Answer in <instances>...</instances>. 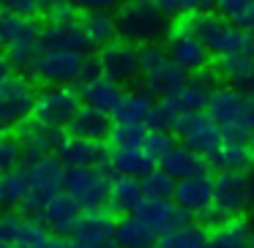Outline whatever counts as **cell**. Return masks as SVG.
I'll return each instance as SVG.
<instances>
[{
  "label": "cell",
  "instance_id": "cell-1",
  "mask_svg": "<svg viewBox=\"0 0 254 248\" xmlns=\"http://www.w3.org/2000/svg\"><path fill=\"white\" fill-rule=\"evenodd\" d=\"M118 19V39L134 47L145 44H164L172 30V19L164 14L159 0H126L115 8Z\"/></svg>",
  "mask_w": 254,
  "mask_h": 248
},
{
  "label": "cell",
  "instance_id": "cell-2",
  "mask_svg": "<svg viewBox=\"0 0 254 248\" xmlns=\"http://www.w3.org/2000/svg\"><path fill=\"white\" fill-rule=\"evenodd\" d=\"M181 19L213 55H254V30L241 28L221 14H189Z\"/></svg>",
  "mask_w": 254,
  "mask_h": 248
},
{
  "label": "cell",
  "instance_id": "cell-3",
  "mask_svg": "<svg viewBox=\"0 0 254 248\" xmlns=\"http://www.w3.org/2000/svg\"><path fill=\"white\" fill-rule=\"evenodd\" d=\"M41 28L44 25L36 17H22L14 11H3L0 8V50L8 55L19 74H30L36 55L41 47Z\"/></svg>",
  "mask_w": 254,
  "mask_h": 248
},
{
  "label": "cell",
  "instance_id": "cell-4",
  "mask_svg": "<svg viewBox=\"0 0 254 248\" xmlns=\"http://www.w3.org/2000/svg\"><path fill=\"white\" fill-rule=\"evenodd\" d=\"M254 210V172L235 169V172H216V191L213 207L208 218L210 224L232 215H249Z\"/></svg>",
  "mask_w": 254,
  "mask_h": 248
},
{
  "label": "cell",
  "instance_id": "cell-5",
  "mask_svg": "<svg viewBox=\"0 0 254 248\" xmlns=\"http://www.w3.org/2000/svg\"><path fill=\"white\" fill-rule=\"evenodd\" d=\"M90 71H96V60L85 57V52L41 50L30 66L28 77H33L41 85H77Z\"/></svg>",
  "mask_w": 254,
  "mask_h": 248
},
{
  "label": "cell",
  "instance_id": "cell-6",
  "mask_svg": "<svg viewBox=\"0 0 254 248\" xmlns=\"http://www.w3.org/2000/svg\"><path fill=\"white\" fill-rule=\"evenodd\" d=\"M36 90L33 77L28 74H14L3 88H0V131H19L30 120L36 106Z\"/></svg>",
  "mask_w": 254,
  "mask_h": 248
},
{
  "label": "cell",
  "instance_id": "cell-7",
  "mask_svg": "<svg viewBox=\"0 0 254 248\" xmlns=\"http://www.w3.org/2000/svg\"><path fill=\"white\" fill-rule=\"evenodd\" d=\"M82 106L79 90L74 85H47L36 96V106L30 120L41 126H55V128H68L71 117Z\"/></svg>",
  "mask_w": 254,
  "mask_h": 248
},
{
  "label": "cell",
  "instance_id": "cell-8",
  "mask_svg": "<svg viewBox=\"0 0 254 248\" xmlns=\"http://www.w3.org/2000/svg\"><path fill=\"white\" fill-rule=\"evenodd\" d=\"M110 186H112V177H110V169H104V166H68L63 188L85 210H96L110 204Z\"/></svg>",
  "mask_w": 254,
  "mask_h": 248
},
{
  "label": "cell",
  "instance_id": "cell-9",
  "mask_svg": "<svg viewBox=\"0 0 254 248\" xmlns=\"http://www.w3.org/2000/svg\"><path fill=\"white\" fill-rule=\"evenodd\" d=\"M167 55L175 66H181L183 71H199V68H208V63H213V52L186 28L183 19H175L172 22V30L164 41Z\"/></svg>",
  "mask_w": 254,
  "mask_h": 248
},
{
  "label": "cell",
  "instance_id": "cell-10",
  "mask_svg": "<svg viewBox=\"0 0 254 248\" xmlns=\"http://www.w3.org/2000/svg\"><path fill=\"white\" fill-rule=\"evenodd\" d=\"M96 68H99L104 77L115 79L121 85L137 82L139 79V47L128 44L123 39H115L110 44H104L101 50H96Z\"/></svg>",
  "mask_w": 254,
  "mask_h": 248
},
{
  "label": "cell",
  "instance_id": "cell-11",
  "mask_svg": "<svg viewBox=\"0 0 254 248\" xmlns=\"http://www.w3.org/2000/svg\"><path fill=\"white\" fill-rule=\"evenodd\" d=\"M213 191H216V177L210 172H199V175L181 177L175 183V199L183 210L194 215V218H208L210 207H213Z\"/></svg>",
  "mask_w": 254,
  "mask_h": 248
},
{
  "label": "cell",
  "instance_id": "cell-12",
  "mask_svg": "<svg viewBox=\"0 0 254 248\" xmlns=\"http://www.w3.org/2000/svg\"><path fill=\"white\" fill-rule=\"evenodd\" d=\"M134 215L145 221L156 235H170L172 229H181L183 224L194 218L189 210H183L175 199H153V197H145L139 202V207L134 210Z\"/></svg>",
  "mask_w": 254,
  "mask_h": 248
},
{
  "label": "cell",
  "instance_id": "cell-13",
  "mask_svg": "<svg viewBox=\"0 0 254 248\" xmlns=\"http://www.w3.org/2000/svg\"><path fill=\"white\" fill-rule=\"evenodd\" d=\"M58 155L66 166H104L110 164V145L107 139H88L77 134H66L58 148Z\"/></svg>",
  "mask_w": 254,
  "mask_h": 248
},
{
  "label": "cell",
  "instance_id": "cell-14",
  "mask_svg": "<svg viewBox=\"0 0 254 248\" xmlns=\"http://www.w3.org/2000/svg\"><path fill=\"white\" fill-rule=\"evenodd\" d=\"M77 90H79L82 104H90V106H96V109H104V112H110V115L115 112V106L121 104L123 93H126L121 82L104 77L99 68L90 71V74H85V77L77 82Z\"/></svg>",
  "mask_w": 254,
  "mask_h": 248
},
{
  "label": "cell",
  "instance_id": "cell-15",
  "mask_svg": "<svg viewBox=\"0 0 254 248\" xmlns=\"http://www.w3.org/2000/svg\"><path fill=\"white\" fill-rule=\"evenodd\" d=\"M115 226L118 215L110 207H96V210H82L71 237L93 246H115Z\"/></svg>",
  "mask_w": 254,
  "mask_h": 248
},
{
  "label": "cell",
  "instance_id": "cell-16",
  "mask_svg": "<svg viewBox=\"0 0 254 248\" xmlns=\"http://www.w3.org/2000/svg\"><path fill=\"white\" fill-rule=\"evenodd\" d=\"M41 47L44 50H74V52H88L93 50L82 30L79 17L74 19H47L41 28Z\"/></svg>",
  "mask_w": 254,
  "mask_h": 248
},
{
  "label": "cell",
  "instance_id": "cell-17",
  "mask_svg": "<svg viewBox=\"0 0 254 248\" xmlns=\"http://www.w3.org/2000/svg\"><path fill=\"white\" fill-rule=\"evenodd\" d=\"M243 106H246V96L238 88H232V85H216V88L210 90L205 115L213 123H219L221 131H224V128H230V126L243 123Z\"/></svg>",
  "mask_w": 254,
  "mask_h": 248
},
{
  "label": "cell",
  "instance_id": "cell-18",
  "mask_svg": "<svg viewBox=\"0 0 254 248\" xmlns=\"http://www.w3.org/2000/svg\"><path fill=\"white\" fill-rule=\"evenodd\" d=\"M66 128H55V126H41V123L28 120L22 128H19V142H22V164L28 161H36L47 153H58L63 137H66Z\"/></svg>",
  "mask_w": 254,
  "mask_h": 248
},
{
  "label": "cell",
  "instance_id": "cell-19",
  "mask_svg": "<svg viewBox=\"0 0 254 248\" xmlns=\"http://www.w3.org/2000/svg\"><path fill=\"white\" fill-rule=\"evenodd\" d=\"M82 204L77 202V199L71 197V194L63 188V191H55L50 197V202H47L44 207V215H41V221L47 224V229L52 232V235H61V237H71L74 226H77L79 215H82Z\"/></svg>",
  "mask_w": 254,
  "mask_h": 248
},
{
  "label": "cell",
  "instance_id": "cell-20",
  "mask_svg": "<svg viewBox=\"0 0 254 248\" xmlns=\"http://www.w3.org/2000/svg\"><path fill=\"white\" fill-rule=\"evenodd\" d=\"M213 68L227 85L254 96V55H213Z\"/></svg>",
  "mask_w": 254,
  "mask_h": 248
},
{
  "label": "cell",
  "instance_id": "cell-21",
  "mask_svg": "<svg viewBox=\"0 0 254 248\" xmlns=\"http://www.w3.org/2000/svg\"><path fill=\"white\" fill-rule=\"evenodd\" d=\"M139 79H142V88L148 90V93H153L156 99H170V96H175L183 90V85L189 82V71H183L181 66H175V63L167 57V60L159 63L156 68L145 71Z\"/></svg>",
  "mask_w": 254,
  "mask_h": 248
},
{
  "label": "cell",
  "instance_id": "cell-22",
  "mask_svg": "<svg viewBox=\"0 0 254 248\" xmlns=\"http://www.w3.org/2000/svg\"><path fill=\"white\" fill-rule=\"evenodd\" d=\"M252 237L254 232L246 215H232V218H221L210 226L205 248H252Z\"/></svg>",
  "mask_w": 254,
  "mask_h": 248
},
{
  "label": "cell",
  "instance_id": "cell-23",
  "mask_svg": "<svg viewBox=\"0 0 254 248\" xmlns=\"http://www.w3.org/2000/svg\"><path fill=\"white\" fill-rule=\"evenodd\" d=\"M28 175H30V186L33 188H41L47 194H55V191H63L66 186V172L68 166L61 161L58 153H47L36 161H28Z\"/></svg>",
  "mask_w": 254,
  "mask_h": 248
},
{
  "label": "cell",
  "instance_id": "cell-24",
  "mask_svg": "<svg viewBox=\"0 0 254 248\" xmlns=\"http://www.w3.org/2000/svg\"><path fill=\"white\" fill-rule=\"evenodd\" d=\"M181 142L208 158V155L213 153V150H219V145L224 142V131H221L219 123H213L205 112H199V115L191 117V123H189V128L183 131Z\"/></svg>",
  "mask_w": 254,
  "mask_h": 248
},
{
  "label": "cell",
  "instance_id": "cell-25",
  "mask_svg": "<svg viewBox=\"0 0 254 248\" xmlns=\"http://www.w3.org/2000/svg\"><path fill=\"white\" fill-rule=\"evenodd\" d=\"M159 166L170 172L175 180L189 177V175H199V172H208L210 169L208 158H205L202 153H197V150H191L189 145H183V142H178L175 148H172L170 153L159 161Z\"/></svg>",
  "mask_w": 254,
  "mask_h": 248
},
{
  "label": "cell",
  "instance_id": "cell-26",
  "mask_svg": "<svg viewBox=\"0 0 254 248\" xmlns=\"http://www.w3.org/2000/svg\"><path fill=\"white\" fill-rule=\"evenodd\" d=\"M159 243V235L145 224L139 215H118L115 226V246L118 248H153Z\"/></svg>",
  "mask_w": 254,
  "mask_h": 248
},
{
  "label": "cell",
  "instance_id": "cell-27",
  "mask_svg": "<svg viewBox=\"0 0 254 248\" xmlns=\"http://www.w3.org/2000/svg\"><path fill=\"white\" fill-rule=\"evenodd\" d=\"M115 117L104 109H96L90 104H82L77 109V115L71 117L66 131L68 134H77V137H88V139H107Z\"/></svg>",
  "mask_w": 254,
  "mask_h": 248
},
{
  "label": "cell",
  "instance_id": "cell-28",
  "mask_svg": "<svg viewBox=\"0 0 254 248\" xmlns=\"http://www.w3.org/2000/svg\"><path fill=\"white\" fill-rule=\"evenodd\" d=\"M145 199L142 183L139 177H128V175H115L110 186V204L107 207L115 215H128L139 207V202Z\"/></svg>",
  "mask_w": 254,
  "mask_h": 248
},
{
  "label": "cell",
  "instance_id": "cell-29",
  "mask_svg": "<svg viewBox=\"0 0 254 248\" xmlns=\"http://www.w3.org/2000/svg\"><path fill=\"white\" fill-rule=\"evenodd\" d=\"M82 22V30L88 36L90 47L93 50H101L104 44L118 39V19H115V11H104V8H93V11H82L79 17Z\"/></svg>",
  "mask_w": 254,
  "mask_h": 248
},
{
  "label": "cell",
  "instance_id": "cell-30",
  "mask_svg": "<svg viewBox=\"0 0 254 248\" xmlns=\"http://www.w3.org/2000/svg\"><path fill=\"white\" fill-rule=\"evenodd\" d=\"M210 169L216 172H235V169H249L252 166V145L249 142H235V139H224L219 150L208 155Z\"/></svg>",
  "mask_w": 254,
  "mask_h": 248
},
{
  "label": "cell",
  "instance_id": "cell-31",
  "mask_svg": "<svg viewBox=\"0 0 254 248\" xmlns=\"http://www.w3.org/2000/svg\"><path fill=\"white\" fill-rule=\"evenodd\" d=\"M153 166H156V161L150 158L142 148H128V150L110 148V164H107V169H110L112 175L145 177Z\"/></svg>",
  "mask_w": 254,
  "mask_h": 248
},
{
  "label": "cell",
  "instance_id": "cell-32",
  "mask_svg": "<svg viewBox=\"0 0 254 248\" xmlns=\"http://www.w3.org/2000/svg\"><path fill=\"white\" fill-rule=\"evenodd\" d=\"M30 175H28V166H17V169H8L0 175V213L6 210H19L22 199L28 197L30 191Z\"/></svg>",
  "mask_w": 254,
  "mask_h": 248
},
{
  "label": "cell",
  "instance_id": "cell-33",
  "mask_svg": "<svg viewBox=\"0 0 254 248\" xmlns=\"http://www.w3.org/2000/svg\"><path fill=\"white\" fill-rule=\"evenodd\" d=\"M191 117L194 115H186L172 96L170 99H156L153 112H150V117H148V128H167V131H172L175 137H183V131L189 128Z\"/></svg>",
  "mask_w": 254,
  "mask_h": 248
},
{
  "label": "cell",
  "instance_id": "cell-34",
  "mask_svg": "<svg viewBox=\"0 0 254 248\" xmlns=\"http://www.w3.org/2000/svg\"><path fill=\"white\" fill-rule=\"evenodd\" d=\"M153 104H156V96L148 93V90H126L121 99V104L115 106L112 117L121 123H145L148 126V117L153 112Z\"/></svg>",
  "mask_w": 254,
  "mask_h": 248
},
{
  "label": "cell",
  "instance_id": "cell-35",
  "mask_svg": "<svg viewBox=\"0 0 254 248\" xmlns=\"http://www.w3.org/2000/svg\"><path fill=\"white\" fill-rule=\"evenodd\" d=\"M208 235H210V226L189 221L181 229H172L170 235H161L159 243L164 248H205L208 246Z\"/></svg>",
  "mask_w": 254,
  "mask_h": 248
},
{
  "label": "cell",
  "instance_id": "cell-36",
  "mask_svg": "<svg viewBox=\"0 0 254 248\" xmlns=\"http://www.w3.org/2000/svg\"><path fill=\"white\" fill-rule=\"evenodd\" d=\"M145 134H148V126L145 123H121L115 120L107 134V145L115 150H128V148H142Z\"/></svg>",
  "mask_w": 254,
  "mask_h": 248
},
{
  "label": "cell",
  "instance_id": "cell-37",
  "mask_svg": "<svg viewBox=\"0 0 254 248\" xmlns=\"http://www.w3.org/2000/svg\"><path fill=\"white\" fill-rule=\"evenodd\" d=\"M139 183H142L145 197H153V199H172V194H175V183H178V180H175V177H172L167 169H161V166L156 164L145 177H139Z\"/></svg>",
  "mask_w": 254,
  "mask_h": 248
},
{
  "label": "cell",
  "instance_id": "cell-38",
  "mask_svg": "<svg viewBox=\"0 0 254 248\" xmlns=\"http://www.w3.org/2000/svg\"><path fill=\"white\" fill-rule=\"evenodd\" d=\"M216 11L241 28L254 30V0H216Z\"/></svg>",
  "mask_w": 254,
  "mask_h": 248
},
{
  "label": "cell",
  "instance_id": "cell-39",
  "mask_svg": "<svg viewBox=\"0 0 254 248\" xmlns=\"http://www.w3.org/2000/svg\"><path fill=\"white\" fill-rule=\"evenodd\" d=\"M159 6L170 19H181L189 14H208L216 11V0H159Z\"/></svg>",
  "mask_w": 254,
  "mask_h": 248
},
{
  "label": "cell",
  "instance_id": "cell-40",
  "mask_svg": "<svg viewBox=\"0 0 254 248\" xmlns=\"http://www.w3.org/2000/svg\"><path fill=\"white\" fill-rule=\"evenodd\" d=\"M175 145H178V139H175V134H172V131H167V128H148L145 142H142V150L156 161V164H159V161L164 158Z\"/></svg>",
  "mask_w": 254,
  "mask_h": 248
},
{
  "label": "cell",
  "instance_id": "cell-41",
  "mask_svg": "<svg viewBox=\"0 0 254 248\" xmlns=\"http://www.w3.org/2000/svg\"><path fill=\"white\" fill-rule=\"evenodd\" d=\"M22 142L14 131H0V175L22 166Z\"/></svg>",
  "mask_w": 254,
  "mask_h": 248
},
{
  "label": "cell",
  "instance_id": "cell-42",
  "mask_svg": "<svg viewBox=\"0 0 254 248\" xmlns=\"http://www.w3.org/2000/svg\"><path fill=\"white\" fill-rule=\"evenodd\" d=\"M50 197H52V194L41 191V188H30L28 197H25L22 204H19V213L28 215V218H39V221H41V215H44V207H47V202H50Z\"/></svg>",
  "mask_w": 254,
  "mask_h": 248
},
{
  "label": "cell",
  "instance_id": "cell-43",
  "mask_svg": "<svg viewBox=\"0 0 254 248\" xmlns=\"http://www.w3.org/2000/svg\"><path fill=\"white\" fill-rule=\"evenodd\" d=\"M0 8L3 11L22 14V17H36L41 11V3L39 0H0Z\"/></svg>",
  "mask_w": 254,
  "mask_h": 248
},
{
  "label": "cell",
  "instance_id": "cell-44",
  "mask_svg": "<svg viewBox=\"0 0 254 248\" xmlns=\"http://www.w3.org/2000/svg\"><path fill=\"white\" fill-rule=\"evenodd\" d=\"M79 11H93V8H104V11H115L126 0H71Z\"/></svg>",
  "mask_w": 254,
  "mask_h": 248
},
{
  "label": "cell",
  "instance_id": "cell-45",
  "mask_svg": "<svg viewBox=\"0 0 254 248\" xmlns=\"http://www.w3.org/2000/svg\"><path fill=\"white\" fill-rule=\"evenodd\" d=\"M14 74H17L14 63L8 60V55H6V52H0V88H3V85H6L8 79L14 77Z\"/></svg>",
  "mask_w": 254,
  "mask_h": 248
},
{
  "label": "cell",
  "instance_id": "cell-46",
  "mask_svg": "<svg viewBox=\"0 0 254 248\" xmlns=\"http://www.w3.org/2000/svg\"><path fill=\"white\" fill-rule=\"evenodd\" d=\"M44 248H68V240H66V237H61V235H52V240L47 243Z\"/></svg>",
  "mask_w": 254,
  "mask_h": 248
},
{
  "label": "cell",
  "instance_id": "cell-47",
  "mask_svg": "<svg viewBox=\"0 0 254 248\" xmlns=\"http://www.w3.org/2000/svg\"><path fill=\"white\" fill-rule=\"evenodd\" d=\"M68 248H112V246H93V243H82V240H68Z\"/></svg>",
  "mask_w": 254,
  "mask_h": 248
},
{
  "label": "cell",
  "instance_id": "cell-48",
  "mask_svg": "<svg viewBox=\"0 0 254 248\" xmlns=\"http://www.w3.org/2000/svg\"><path fill=\"white\" fill-rule=\"evenodd\" d=\"M39 3H41V11H50V8L61 6V3H66V0H39Z\"/></svg>",
  "mask_w": 254,
  "mask_h": 248
},
{
  "label": "cell",
  "instance_id": "cell-49",
  "mask_svg": "<svg viewBox=\"0 0 254 248\" xmlns=\"http://www.w3.org/2000/svg\"><path fill=\"white\" fill-rule=\"evenodd\" d=\"M246 218H249V224H252V232H254V210H252V213L246 215Z\"/></svg>",
  "mask_w": 254,
  "mask_h": 248
},
{
  "label": "cell",
  "instance_id": "cell-50",
  "mask_svg": "<svg viewBox=\"0 0 254 248\" xmlns=\"http://www.w3.org/2000/svg\"><path fill=\"white\" fill-rule=\"evenodd\" d=\"M249 145H252V166H254V139H252Z\"/></svg>",
  "mask_w": 254,
  "mask_h": 248
},
{
  "label": "cell",
  "instance_id": "cell-51",
  "mask_svg": "<svg viewBox=\"0 0 254 248\" xmlns=\"http://www.w3.org/2000/svg\"><path fill=\"white\" fill-rule=\"evenodd\" d=\"M0 248H11V246H6V243H3V240H0Z\"/></svg>",
  "mask_w": 254,
  "mask_h": 248
},
{
  "label": "cell",
  "instance_id": "cell-52",
  "mask_svg": "<svg viewBox=\"0 0 254 248\" xmlns=\"http://www.w3.org/2000/svg\"><path fill=\"white\" fill-rule=\"evenodd\" d=\"M153 248H164V246H161V243H156V246H153Z\"/></svg>",
  "mask_w": 254,
  "mask_h": 248
},
{
  "label": "cell",
  "instance_id": "cell-53",
  "mask_svg": "<svg viewBox=\"0 0 254 248\" xmlns=\"http://www.w3.org/2000/svg\"><path fill=\"white\" fill-rule=\"evenodd\" d=\"M11 248H25V246H11Z\"/></svg>",
  "mask_w": 254,
  "mask_h": 248
},
{
  "label": "cell",
  "instance_id": "cell-54",
  "mask_svg": "<svg viewBox=\"0 0 254 248\" xmlns=\"http://www.w3.org/2000/svg\"><path fill=\"white\" fill-rule=\"evenodd\" d=\"M252 248H254V237H252Z\"/></svg>",
  "mask_w": 254,
  "mask_h": 248
}]
</instances>
